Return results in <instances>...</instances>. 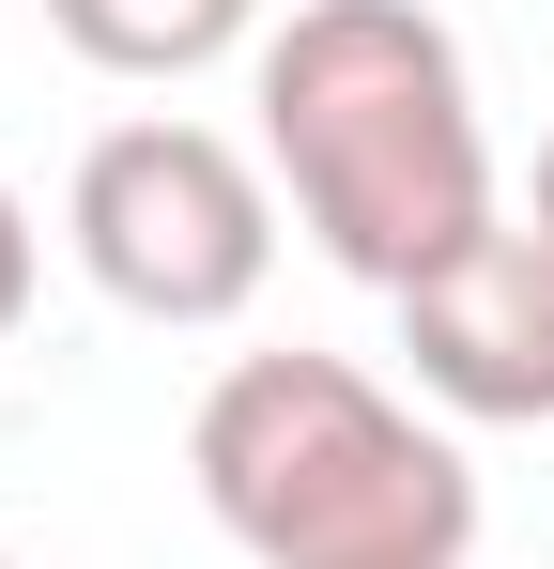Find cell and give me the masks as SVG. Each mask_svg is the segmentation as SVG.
Masks as SVG:
<instances>
[{
    "label": "cell",
    "mask_w": 554,
    "mask_h": 569,
    "mask_svg": "<svg viewBox=\"0 0 554 569\" xmlns=\"http://www.w3.org/2000/svg\"><path fill=\"white\" fill-rule=\"evenodd\" d=\"M47 31L92 78H200V62L263 47V0H47Z\"/></svg>",
    "instance_id": "cell-5"
},
{
    "label": "cell",
    "mask_w": 554,
    "mask_h": 569,
    "mask_svg": "<svg viewBox=\"0 0 554 569\" xmlns=\"http://www.w3.org/2000/svg\"><path fill=\"white\" fill-rule=\"evenodd\" d=\"M524 231H540V247H554V139H540V200H524Z\"/></svg>",
    "instance_id": "cell-7"
},
{
    "label": "cell",
    "mask_w": 554,
    "mask_h": 569,
    "mask_svg": "<svg viewBox=\"0 0 554 569\" xmlns=\"http://www.w3.org/2000/svg\"><path fill=\"white\" fill-rule=\"evenodd\" d=\"M185 477L263 569H477V462L355 355H231L185 416Z\"/></svg>",
    "instance_id": "cell-2"
},
{
    "label": "cell",
    "mask_w": 554,
    "mask_h": 569,
    "mask_svg": "<svg viewBox=\"0 0 554 569\" xmlns=\"http://www.w3.org/2000/svg\"><path fill=\"white\" fill-rule=\"evenodd\" d=\"M247 108H263V170L293 200V231L385 308L508 216L462 31L432 0H293L247 47Z\"/></svg>",
    "instance_id": "cell-1"
},
{
    "label": "cell",
    "mask_w": 554,
    "mask_h": 569,
    "mask_svg": "<svg viewBox=\"0 0 554 569\" xmlns=\"http://www.w3.org/2000/svg\"><path fill=\"white\" fill-rule=\"evenodd\" d=\"M400 355L447 416H493V431L554 416V247L524 216H493L462 262H432L400 292Z\"/></svg>",
    "instance_id": "cell-4"
},
{
    "label": "cell",
    "mask_w": 554,
    "mask_h": 569,
    "mask_svg": "<svg viewBox=\"0 0 554 569\" xmlns=\"http://www.w3.org/2000/svg\"><path fill=\"white\" fill-rule=\"evenodd\" d=\"M0 569H16V555H0Z\"/></svg>",
    "instance_id": "cell-8"
},
{
    "label": "cell",
    "mask_w": 554,
    "mask_h": 569,
    "mask_svg": "<svg viewBox=\"0 0 554 569\" xmlns=\"http://www.w3.org/2000/svg\"><path fill=\"white\" fill-rule=\"evenodd\" d=\"M31 278H47V231H31V200L0 186V355H16V323H31Z\"/></svg>",
    "instance_id": "cell-6"
},
{
    "label": "cell",
    "mask_w": 554,
    "mask_h": 569,
    "mask_svg": "<svg viewBox=\"0 0 554 569\" xmlns=\"http://www.w3.org/2000/svg\"><path fill=\"white\" fill-rule=\"evenodd\" d=\"M62 247H78V278L108 308H139V323H247L277 278V170L247 139H216V123H108L78 154V200H62Z\"/></svg>",
    "instance_id": "cell-3"
}]
</instances>
